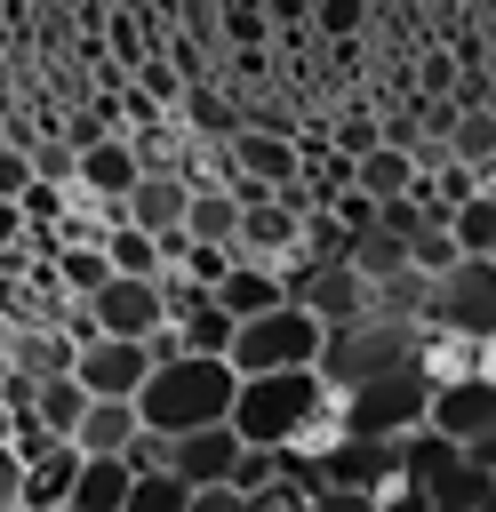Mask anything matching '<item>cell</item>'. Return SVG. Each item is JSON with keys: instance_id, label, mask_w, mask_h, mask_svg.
Returning a JSON list of instances; mask_svg holds the SVG:
<instances>
[{"instance_id": "cell-1", "label": "cell", "mask_w": 496, "mask_h": 512, "mask_svg": "<svg viewBox=\"0 0 496 512\" xmlns=\"http://www.w3.org/2000/svg\"><path fill=\"white\" fill-rule=\"evenodd\" d=\"M232 408H240V368H232V360H200V352L160 360V368H152V384L136 392V416H144V432H152V440L216 432V424H232Z\"/></svg>"}, {"instance_id": "cell-2", "label": "cell", "mask_w": 496, "mask_h": 512, "mask_svg": "<svg viewBox=\"0 0 496 512\" xmlns=\"http://www.w3.org/2000/svg\"><path fill=\"white\" fill-rule=\"evenodd\" d=\"M328 416H336L328 376H320V368H296V376H256V384H240L232 432H240L256 456H296Z\"/></svg>"}, {"instance_id": "cell-3", "label": "cell", "mask_w": 496, "mask_h": 512, "mask_svg": "<svg viewBox=\"0 0 496 512\" xmlns=\"http://www.w3.org/2000/svg\"><path fill=\"white\" fill-rule=\"evenodd\" d=\"M424 336H432V328L360 320V328L328 336V360H320V376H328V392H336V400H344V392H368V384H384V376H408V368H424Z\"/></svg>"}, {"instance_id": "cell-4", "label": "cell", "mask_w": 496, "mask_h": 512, "mask_svg": "<svg viewBox=\"0 0 496 512\" xmlns=\"http://www.w3.org/2000/svg\"><path fill=\"white\" fill-rule=\"evenodd\" d=\"M432 376L424 368H408V376H384V384H368V392H344L336 400V416H344V440H368V448H408V440H424L432 432Z\"/></svg>"}, {"instance_id": "cell-5", "label": "cell", "mask_w": 496, "mask_h": 512, "mask_svg": "<svg viewBox=\"0 0 496 512\" xmlns=\"http://www.w3.org/2000/svg\"><path fill=\"white\" fill-rule=\"evenodd\" d=\"M320 360H328V328H320L296 296L232 336V368H240V384H256V376H296V368H320Z\"/></svg>"}, {"instance_id": "cell-6", "label": "cell", "mask_w": 496, "mask_h": 512, "mask_svg": "<svg viewBox=\"0 0 496 512\" xmlns=\"http://www.w3.org/2000/svg\"><path fill=\"white\" fill-rule=\"evenodd\" d=\"M432 328L464 344H496V264L464 256L448 280H432Z\"/></svg>"}, {"instance_id": "cell-7", "label": "cell", "mask_w": 496, "mask_h": 512, "mask_svg": "<svg viewBox=\"0 0 496 512\" xmlns=\"http://www.w3.org/2000/svg\"><path fill=\"white\" fill-rule=\"evenodd\" d=\"M288 296H296V304H304V312H312V320H320L328 336H344V328L376 320V288H368V280H360L352 264H312V272H304V280H296Z\"/></svg>"}, {"instance_id": "cell-8", "label": "cell", "mask_w": 496, "mask_h": 512, "mask_svg": "<svg viewBox=\"0 0 496 512\" xmlns=\"http://www.w3.org/2000/svg\"><path fill=\"white\" fill-rule=\"evenodd\" d=\"M432 440H448L456 456H472L480 440H496V376H464L432 392Z\"/></svg>"}, {"instance_id": "cell-9", "label": "cell", "mask_w": 496, "mask_h": 512, "mask_svg": "<svg viewBox=\"0 0 496 512\" xmlns=\"http://www.w3.org/2000/svg\"><path fill=\"white\" fill-rule=\"evenodd\" d=\"M88 312H96V328H104V336H120V344H152L160 328H176V320H168V288H160V280H112Z\"/></svg>"}, {"instance_id": "cell-10", "label": "cell", "mask_w": 496, "mask_h": 512, "mask_svg": "<svg viewBox=\"0 0 496 512\" xmlns=\"http://www.w3.org/2000/svg\"><path fill=\"white\" fill-rule=\"evenodd\" d=\"M224 152H232L240 184H256V192H272V200H288V192L304 184V152H296V136H272V128H240Z\"/></svg>"}, {"instance_id": "cell-11", "label": "cell", "mask_w": 496, "mask_h": 512, "mask_svg": "<svg viewBox=\"0 0 496 512\" xmlns=\"http://www.w3.org/2000/svg\"><path fill=\"white\" fill-rule=\"evenodd\" d=\"M152 344H120V336H96L88 352H80V384H88V400H136L144 384H152Z\"/></svg>"}, {"instance_id": "cell-12", "label": "cell", "mask_w": 496, "mask_h": 512, "mask_svg": "<svg viewBox=\"0 0 496 512\" xmlns=\"http://www.w3.org/2000/svg\"><path fill=\"white\" fill-rule=\"evenodd\" d=\"M240 456H248V440H240L232 424H216V432H192V440H168V472H176L184 488H232Z\"/></svg>"}, {"instance_id": "cell-13", "label": "cell", "mask_w": 496, "mask_h": 512, "mask_svg": "<svg viewBox=\"0 0 496 512\" xmlns=\"http://www.w3.org/2000/svg\"><path fill=\"white\" fill-rule=\"evenodd\" d=\"M136 184H144V160H136V144H128V136H112V144L80 152V192H88V200L128 208V200H136Z\"/></svg>"}, {"instance_id": "cell-14", "label": "cell", "mask_w": 496, "mask_h": 512, "mask_svg": "<svg viewBox=\"0 0 496 512\" xmlns=\"http://www.w3.org/2000/svg\"><path fill=\"white\" fill-rule=\"evenodd\" d=\"M184 216H192V184H184L176 168L144 176V184H136V200H128V224H136V232H152V240H176V232H184Z\"/></svg>"}, {"instance_id": "cell-15", "label": "cell", "mask_w": 496, "mask_h": 512, "mask_svg": "<svg viewBox=\"0 0 496 512\" xmlns=\"http://www.w3.org/2000/svg\"><path fill=\"white\" fill-rule=\"evenodd\" d=\"M176 128H184V144H232V136L248 128V104H240V96L216 80V88H192V96H184Z\"/></svg>"}, {"instance_id": "cell-16", "label": "cell", "mask_w": 496, "mask_h": 512, "mask_svg": "<svg viewBox=\"0 0 496 512\" xmlns=\"http://www.w3.org/2000/svg\"><path fill=\"white\" fill-rule=\"evenodd\" d=\"M8 368H16L24 384H56V376H80V344H72L64 328H16Z\"/></svg>"}, {"instance_id": "cell-17", "label": "cell", "mask_w": 496, "mask_h": 512, "mask_svg": "<svg viewBox=\"0 0 496 512\" xmlns=\"http://www.w3.org/2000/svg\"><path fill=\"white\" fill-rule=\"evenodd\" d=\"M136 440H144V416H136V400H96L72 448H80V456H136Z\"/></svg>"}, {"instance_id": "cell-18", "label": "cell", "mask_w": 496, "mask_h": 512, "mask_svg": "<svg viewBox=\"0 0 496 512\" xmlns=\"http://www.w3.org/2000/svg\"><path fill=\"white\" fill-rule=\"evenodd\" d=\"M128 496H136V464L128 456H80L72 512H128Z\"/></svg>"}, {"instance_id": "cell-19", "label": "cell", "mask_w": 496, "mask_h": 512, "mask_svg": "<svg viewBox=\"0 0 496 512\" xmlns=\"http://www.w3.org/2000/svg\"><path fill=\"white\" fill-rule=\"evenodd\" d=\"M72 488H80V448H48L24 464V512H72Z\"/></svg>"}, {"instance_id": "cell-20", "label": "cell", "mask_w": 496, "mask_h": 512, "mask_svg": "<svg viewBox=\"0 0 496 512\" xmlns=\"http://www.w3.org/2000/svg\"><path fill=\"white\" fill-rule=\"evenodd\" d=\"M216 304L248 328V320H264V312H280V304H288V280H280V272H264V264H232V280L216 288Z\"/></svg>"}, {"instance_id": "cell-21", "label": "cell", "mask_w": 496, "mask_h": 512, "mask_svg": "<svg viewBox=\"0 0 496 512\" xmlns=\"http://www.w3.org/2000/svg\"><path fill=\"white\" fill-rule=\"evenodd\" d=\"M416 176H424V168H416V152H400V144H376V152H368V160L352 168V184H360V192H368L376 208L408 200V192H416Z\"/></svg>"}, {"instance_id": "cell-22", "label": "cell", "mask_w": 496, "mask_h": 512, "mask_svg": "<svg viewBox=\"0 0 496 512\" xmlns=\"http://www.w3.org/2000/svg\"><path fill=\"white\" fill-rule=\"evenodd\" d=\"M88 408H96V400H88V384H80V376H56V384H40V400H32V416H40V432H48V440H64V448L80 440V424H88Z\"/></svg>"}, {"instance_id": "cell-23", "label": "cell", "mask_w": 496, "mask_h": 512, "mask_svg": "<svg viewBox=\"0 0 496 512\" xmlns=\"http://www.w3.org/2000/svg\"><path fill=\"white\" fill-rule=\"evenodd\" d=\"M216 32H224V56H272V40H280L272 8H256V0H224Z\"/></svg>"}, {"instance_id": "cell-24", "label": "cell", "mask_w": 496, "mask_h": 512, "mask_svg": "<svg viewBox=\"0 0 496 512\" xmlns=\"http://www.w3.org/2000/svg\"><path fill=\"white\" fill-rule=\"evenodd\" d=\"M240 200L224 192V184H208V192H192V216H184V232L200 240V248H240Z\"/></svg>"}, {"instance_id": "cell-25", "label": "cell", "mask_w": 496, "mask_h": 512, "mask_svg": "<svg viewBox=\"0 0 496 512\" xmlns=\"http://www.w3.org/2000/svg\"><path fill=\"white\" fill-rule=\"evenodd\" d=\"M352 272H360L368 288L400 280V272H408V240H392V232H368V240H352Z\"/></svg>"}, {"instance_id": "cell-26", "label": "cell", "mask_w": 496, "mask_h": 512, "mask_svg": "<svg viewBox=\"0 0 496 512\" xmlns=\"http://www.w3.org/2000/svg\"><path fill=\"white\" fill-rule=\"evenodd\" d=\"M368 24H376V16H368L360 0H320V8H312V40H320V48H352Z\"/></svg>"}, {"instance_id": "cell-27", "label": "cell", "mask_w": 496, "mask_h": 512, "mask_svg": "<svg viewBox=\"0 0 496 512\" xmlns=\"http://www.w3.org/2000/svg\"><path fill=\"white\" fill-rule=\"evenodd\" d=\"M408 264H416L424 280H448V272L464 264V248H456V232H448V224H424V232L408 240Z\"/></svg>"}, {"instance_id": "cell-28", "label": "cell", "mask_w": 496, "mask_h": 512, "mask_svg": "<svg viewBox=\"0 0 496 512\" xmlns=\"http://www.w3.org/2000/svg\"><path fill=\"white\" fill-rule=\"evenodd\" d=\"M128 512H192V488H184L176 472H136V496H128Z\"/></svg>"}, {"instance_id": "cell-29", "label": "cell", "mask_w": 496, "mask_h": 512, "mask_svg": "<svg viewBox=\"0 0 496 512\" xmlns=\"http://www.w3.org/2000/svg\"><path fill=\"white\" fill-rule=\"evenodd\" d=\"M16 208H24V224H64V216H72V192H64V184H32Z\"/></svg>"}, {"instance_id": "cell-30", "label": "cell", "mask_w": 496, "mask_h": 512, "mask_svg": "<svg viewBox=\"0 0 496 512\" xmlns=\"http://www.w3.org/2000/svg\"><path fill=\"white\" fill-rule=\"evenodd\" d=\"M40 184V168H32V152L24 144H0V200H24Z\"/></svg>"}, {"instance_id": "cell-31", "label": "cell", "mask_w": 496, "mask_h": 512, "mask_svg": "<svg viewBox=\"0 0 496 512\" xmlns=\"http://www.w3.org/2000/svg\"><path fill=\"white\" fill-rule=\"evenodd\" d=\"M312 512H384V504H376V488H336V480H328V488L312 496Z\"/></svg>"}, {"instance_id": "cell-32", "label": "cell", "mask_w": 496, "mask_h": 512, "mask_svg": "<svg viewBox=\"0 0 496 512\" xmlns=\"http://www.w3.org/2000/svg\"><path fill=\"white\" fill-rule=\"evenodd\" d=\"M0 512H24V456L0 448Z\"/></svg>"}, {"instance_id": "cell-33", "label": "cell", "mask_w": 496, "mask_h": 512, "mask_svg": "<svg viewBox=\"0 0 496 512\" xmlns=\"http://www.w3.org/2000/svg\"><path fill=\"white\" fill-rule=\"evenodd\" d=\"M192 512H256L240 488H192Z\"/></svg>"}, {"instance_id": "cell-34", "label": "cell", "mask_w": 496, "mask_h": 512, "mask_svg": "<svg viewBox=\"0 0 496 512\" xmlns=\"http://www.w3.org/2000/svg\"><path fill=\"white\" fill-rule=\"evenodd\" d=\"M464 464H472V472H480V480H488V488H496V440H480V448H472V456H464Z\"/></svg>"}, {"instance_id": "cell-35", "label": "cell", "mask_w": 496, "mask_h": 512, "mask_svg": "<svg viewBox=\"0 0 496 512\" xmlns=\"http://www.w3.org/2000/svg\"><path fill=\"white\" fill-rule=\"evenodd\" d=\"M0 344H16V320H8V312H0Z\"/></svg>"}, {"instance_id": "cell-36", "label": "cell", "mask_w": 496, "mask_h": 512, "mask_svg": "<svg viewBox=\"0 0 496 512\" xmlns=\"http://www.w3.org/2000/svg\"><path fill=\"white\" fill-rule=\"evenodd\" d=\"M8 376H16V368H8V344H0V392H8Z\"/></svg>"}, {"instance_id": "cell-37", "label": "cell", "mask_w": 496, "mask_h": 512, "mask_svg": "<svg viewBox=\"0 0 496 512\" xmlns=\"http://www.w3.org/2000/svg\"><path fill=\"white\" fill-rule=\"evenodd\" d=\"M432 512H472V504H432Z\"/></svg>"}]
</instances>
